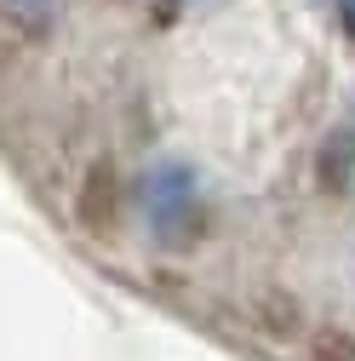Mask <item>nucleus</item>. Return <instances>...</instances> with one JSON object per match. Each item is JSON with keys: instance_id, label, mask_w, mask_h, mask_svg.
<instances>
[{"instance_id": "1", "label": "nucleus", "mask_w": 355, "mask_h": 361, "mask_svg": "<svg viewBox=\"0 0 355 361\" xmlns=\"http://www.w3.org/2000/svg\"><path fill=\"white\" fill-rule=\"evenodd\" d=\"M144 218L161 241H184L195 224V172L184 161H161L144 172Z\"/></svg>"}, {"instance_id": "2", "label": "nucleus", "mask_w": 355, "mask_h": 361, "mask_svg": "<svg viewBox=\"0 0 355 361\" xmlns=\"http://www.w3.org/2000/svg\"><path fill=\"white\" fill-rule=\"evenodd\" d=\"M0 69H6V47H0Z\"/></svg>"}, {"instance_id": "3", "label": "nucleus", "mask_w": 355, "mask_h": 361, "mask_svg": "<svg viewBox=\"0 0 355 361\" xmlns=\"http://www.w3.org/2000/svg\"><path fill=\"white\" fill-rule=\"evenodd\" d=\"M349 12H355V0H349Z\"/></svg>"}]
</instances>
